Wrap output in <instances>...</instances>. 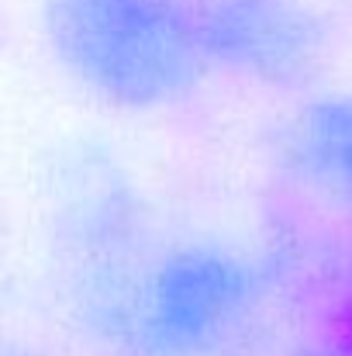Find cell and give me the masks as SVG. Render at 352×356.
<instances>
[{"mask_svg":"<svg viewBox=\"0 0 352 356\" xmlns=\"http://www.w3.org/2000/svg\"><path fill=\"white\" fill-rule=\"evenodd\" d=\"M290 356H352V305L342 315L328 318L318 332L301 339Z\"/></svg>","mask_w":352,"mask_h":356,"instance_id":"obj_5","label":"cell"},{"mask_svg":"<svg viewBox=\"0 0 352 356\" xmlns=\"http://www.w3.org/2000/svg\"><path fill=\"white\" fill-rule=\"evenodd\" d=\"M269 315V270L211 236L149 242L80 305L83 329L108 356H252Z\"/></svg>","mask_w":352,"mask_h":356,"instance_id":"obj_1","label":"cell"},{"mask_svg":"<svg viewBox=\"0 0 352 356\" xmlns=\"http://www.w3.org/2000/svg\"><path fill=\"white\" fill-rule=\"evenodd\" d=\"M208 70L266 90H304L328 52L321 17L301 0H197Z\"/></svg>","mask_w":352,"mask_h":356,"instance_id":"obj_3","label":"cell"},{"mask_svg":"<svg viewBox=\"0 0 352 356\" xmlns=\"http://www.w3.org/2000/svg\"><path fill=\"white\" fill-rule=\"evenodd\" d=\"M7 356H45V353H38V350H17V353H7Z\"/></svg>","mask_w":352,"mask_h":356,"instance_id":"obj_6","label":"cell"},{"mask_svg":"<svg viewBox=\"0 0 352 356\" xmlns=\"http://www.w3.org/2000/svg\"><path fill=\"white\" fill-rule=\"evenodd\" d=\"M45 38L59 70L121 115L169 111L211 73L197 0H45Z\"/></svg>","mask_w":352,"mask_h":356,"instance_id":"obj_2","label":"cell"},{"mask_svg":"<svg viewBox=\"0 0 352 356\" xmlns=\"http://www.w3.org/2000/svg\"><path fill=\"white\" fill-rule=\"evenodd\" d=\"M283 166L335 208L352 211V90L308 97L280 128Z\"/></svg>","mask_w":352,"mask_h":356,"instance_id":"obj_4","label":"cell"}]
</instances>
